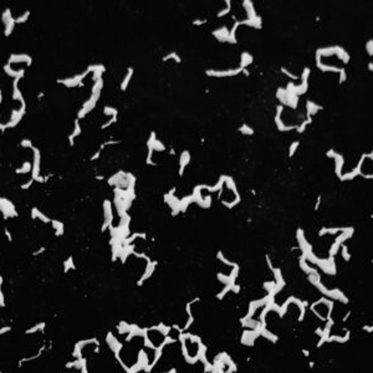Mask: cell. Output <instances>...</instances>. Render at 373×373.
<instances>
[{
  "label": "cell",
  "mask_w": 373,
  "mask_h": 373,
  "mask_svg": "<svg viewBox=\"0 0 373 373\" xmlns=\"http://www.w3.org/2000/svg\"><path fill=\"white\" fill-rule=\"evenodd\" d=\"M20 146L24 147V148H32V147H34L30 139H24V141H21V142H20Z\"/></svg>",
  "instance_id": "16"
},
{
  "label": "cell",
  "mask_w": 373,
  "mask_h": 373,
  "mask_svg": "<svg viewBox=\"0 0 373 373\" xmlns=\"http://www.w3.org/2000/svg\"><path fill=\"white\" fill-rule=\"evenodd\" d=\"M132 75H133V69L129 67L128 71H127L126 77L123 78L122 84H121V90H122V91H126V88H127V86H128V84H129V81H131V78H132Z\"/></svg>",
  "instance_id": "8"
},
{
  "label": "cell",
  "mask_w": 373,
  "mask_h": 373,
  "mask_svg": "<svg viewBox=\"0 0 373 373\" xmlns=\"http://www.w3.org/2000/svg\"><path fill=\"white\" fill-rule=\"evenodd\" d=\"M306 107H307V117H311V116H313L315 113H316L318 110H322V106H318L317 103H315V102H312V101H307V103H306Z\"/></svg>",
  "instance_id": "6"
},
{
  "label": "cell",
  "mask_w": 373,
  "mask_h": 373,
  "mask_svg": "<svg viewBox=\"0 0 373 373\" xmlns=\"http://www.w3.org/2000/svg\"><path fill=\"white\" fill-rule=\"evenodd\" d=\"M3 20L5 22V35L9 36L11 34V31L14 29V24H15V20L11 16V11L9 9H6L5 13L3 14Z\"/></svg>",
  "instance_id": "1"
},
{
  "label": "cell",
  "mask_w": 373,
  "mask_h": 373,
  "mask_svg": "<svg viewBox=\"0 0 373 373\" xmlns=\"http://www.w3.org/2000/svg\"><path fill=\"white\" fill-rule=\"evenodd\" d=\"M239 131L241 132V133L246 135V136H251V135L254 133V131H253L250 127H247V124H243V126L239 128Z\"/></svg>",
  "instance_id": "12"
},
{
  "label": "cell",
  "mask_w": 373,
  "mask_h": 373,
  "mask_svg": "<svg viewBox=\"0 0 373 373\" xmlns=\"http://www.w3.org/2000/svg\"><path fill=\"white\" fill-rule=\"evenodd\" d=\"M320 203H321V195H318V198H317V202H316V206H315V210H317V209H318Z\"/></svg>",
  "instance_id": "19"
},
{
  "label": "cell",
  "mask_w": 373,
  "mask_h": 373,
  "mask_svg": "<svg viewBox=\"0 0 373 373\" xmlns=\"http://www.w3.org/2000/svg\"><path fill=\"white\" fill-rule=\"evenodd\" d=\"M80 133H81V127H80V124H78V118H76V120H75V128H73L72 133H71V135H70V137H69L71 146H73V138H75V137H77Z\"/></svg>",
  "instance_id": "7"
},
{
  "label": "cell",
  "mask_w": 373,
  "mask_h": 373,
  "mask_svg": "<svg viewBox=\"0 0 373 373\" xmlns=\"http://www.w3.org/2000/svg\"><path fill=\"white\" fill-rule=\"evenodd\" d=\"M225 3H226L228 5L225 6V9H223L221 11L218 13V18H223V16H225L226 14L230 13V9H231V5H230V4H231V3H230V1H225Z\"/></svg>",
  "instance_id": "13"
},
{
  "label": "cell",
  "mask_w": 373,
  "mask_h": 373,
  "mask_svg": "<svg viewBox=\"0 0 373 373\" xmlns=\"http://www.w3.org/2000/svg\"><path fill=\"white\" fill-rule=\"evenodd\" d=\"M213 35L219 39L220 41H229V30L226 28H221L219 30H215L213 32Z\"/></svg>",
  "instance_id": "5"
},
{
  "label": "cell",
  "mask_w": 373,
  "mask_h": 373,
  "mask_svg": "<svg viewBox=\"0 0 373 373\" xmlns=\"http://www.w3.org/2000/svg\"><path fill=\"white\" fill-rule=\"evenodd\" d=\"M29 15H30V11H26L25 14H22V15L20 16V18H18V19H16V20H15V22H25V21L28 20Z\"/></svg>",
  "instance_id": "15"
},
{
  "label": "cell",
  "mask_w": 373,
  "mask_h": 373,
  "mask_svg": "<svg viewBox=\"0 0 373 373\" xmlns=\"http://www.w3.org/2000/svg\"><path fill=\"white\" fill-rule=\"evenodd\" d=\"M169 59H174L177 62H180V57H179L176 52H170V54H168L167 56H164V57H163V60H164V61H167V60H169Z\"/></svg>",
  "instance_id": "14"
},
{
  "label": "cell",
  "mask_w": 373,
  "mask_h": 373,
  "mask_svg": "<svg viewBox=\"0 0 373 373\" xmlns=\"http://www.w3.org/2000/svg\"><path fill=\"white\" fill-rule=\"evenodd\" d=\"M51 223H52L54 229H56V235H62V233H64V224L61 221H57V220H51Z\"/></svg>",
  "instance_id": "10"
},
{
  "label": "cell",
  "mask_w": 373,
  "mask_h": 373,
  "mask_svg": "<svg viewBox=\"0 0 373 373\" xmlns=\"http://www.w3.org/2000/svg\"><path fill=\"white\" fill-rule=\"evenodd\" d=\"M327 157H332V158H335V161H336V169H335V172L337 174V177H341L342 176V167H343V157L341 154L335 153L333 149H331V151L327 152Z\"/></svg>",
  "instance_id": "2"
},
{
  "label": "cell",
  "mask_w": 373,
  "mask_h": 373,
  "mask_svg": "<svg viewBox=\"0 0 373 373\" xmlns=\"http://www.w3.org/2000/svg\"><path fill=\"white\" fill-rule=\"evenodd\" d=\"M1 98H3V95H1V91H0V103H1Z\"/></svg>",
  "instance_id": "20"
},
{
  "label": "cell",
  "mask_w": 373,
  "mask_h": 373,
  "mask_svg": "<svg viewBox=\"0 0 373 373\" xmlns=\"http://www.w3.org/2000/svg\"><path fill=\"white\" fill-rule=\"evenodd\" d=\"M298 144H300V142H298V141H295V142L291 143V146H290V148H289V157H292V155L295 154L296 149L298 148Z\"/></svg>",
  "instance_id": "11"
},
{
  "label": "cell",
  "mask_w": 373,
  "mask_h": 373,
  "mask_svg": "<svg viewBox=\"0 0 373 373\" xmlns=\"http://www.w3.org/2000/svg\"><path fill=\"white\" fill-rule=\"evenodd\" d=\"M372 65H373V64H372V62H369V71H372Z\"/></svg>",
  "instance_id": "21"
},
{
  "label": "cell",
  "mask_w": 373,
  "mask_h": 373,
  "mask_svg": "<svg viewBox=\"0 0 373 373\" xmlns=\"http://www.w3.org/2000/svg\"><path fill=\"white\" fill-rule=\"evenodd\" d=\"M190 161V153L188 151H184L183 153L180 154V158H179V176H183V172L187 167V164L189 163Z\"/></svg>",
  "instance_id": "4"
},
{
  "label": "cell",
  "mask_w": 373,
  "mask_h": 373,
  "mask_svg": "<svg viewBox=\"0 0 373 373\" xmlns=\"http://www.w3.org/2000/svg\"><path fill=\"white\" fill-rule=\"evenodd\" d=\"M372 44H373V41H372V40H369L368 43H367V45H366L367 52H368V55H369V56H372V54H373V46H372Z\"/></svg>",
  "instance_id": "17"
},
{
  "label": "cell",
  "mask_w": 373,
  "mask_h": 373,
  "mask_svg": "<svg viewBox=\"0 0 373 373\" xmlns=\"http://www.w3.org/2000/svg\"><path fill=\"white\" fill-rule=\"evenodd\" d=\"M205 22H206V20H194V21H193L194 25H203V24H205Z\"/></svg>",
  "instance_id": "18"
},
{
  "label": "cell",
  "mask_w": 373,
  "mask_h": 373,
  "mask_svg": "<svg viewBox=\"0 0 373 373\" xmlns=\"http://www.w3.org/2000/svg\"><path fill=\"white\" fill-rule=\"evenodd\" d=\"M241 72V69H236V70H225V71H214V70H208L206 75L208 76H214V77H225V76H235Z\"/></svg>",
  "instance_id": "3"
},
{
  "label": "cell",
  "mask_w": 373,
  "mask_h": 373,
  "mask_svg": "<svg viewBox=\"0 0 373 373\" xmlns=\"http://www.w3.org/2000/svg\"><path fill=\"white\" fill-rule=\"evenodd\" d=\"M253 62V56L250 55V54H247V52H244L243 55H241V65H240V69H245L246 66L249 65V64H251Z\"/></svg>",
  "instance_id": "9"
}]
</instances>
